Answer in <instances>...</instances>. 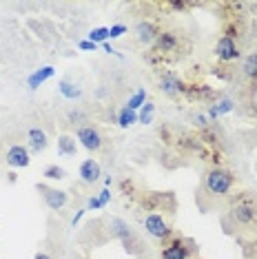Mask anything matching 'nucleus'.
Masks as SVG:
<instances>
[{"label":"nucleus","mask_w":257,"mask_h":259,"mask_svg":"<svg viewBox=\"0 0 257 259\" xmlns=\"http://www.w3.org/2000/svg\"><path fill=\"white\" fill-rule=\"evenodd\" d=\"M237 178L231 168L222 166V164H211L204 170L202 184L197 188V206L206 213L215 204H220L222 199L231 195V191L235 188Z\"/></svg>","instance_id":"nucleus-1"},{"label":"nucleus","mask_w":257,"mask_h":259,"mask_svg":"<svg viewBox=\"0 0 257 259\" xmlns=\"http://www.w3.org/2000/svg\"><path fill=\"white\" fill-rule=\"evenodd\" d=\"M224 222L226 226L239 231H246L250 226L257 228V197L250 193H239L237 197H233L226 208Z\"/></svg>","instance_id":"nucleus-2"},{"label":"nucleus","mask_w":257,"mask_h":259,"mask_svg":"<svg viewBox=\"0 0 257 259\" xmlns=\"http://www.w3.org/2000/svg\"><path fill=\"white\" fill-rule=\"evenodd\" d=\"M104 224H107L109 237L118 239L120 244H122V248H124L128 255L142 257L144 252H147V244H144V239L140 237V235L133 231V228L128 226L124 220H120V217H111V220H107Z\"/></svg>","instance_id":"nucleus-3"},{"label":"nucleus","mask_w":257,"mask_h":259,"mask_svg":"<svg viewBox=\"0 0 257 259\" xmlns=\"http://www.w3.org/2000/svg\"><path fill=\"white\" fill-rule=\"evenodd\" d=\"M186 38L175 29H162L160 36H157L153 49L149 51V60L157 62V60H168V58H180L186 54Z\"/></svg>","instance_id":"nucleus-4"},{"label":"nucleus","mask_w":257,"mask_h":259,"mask_svg":"<svg viewBox=\"0 0 257 259\" xmlns=\"http://www.w3.org/2000/svg\"><path fill=\"white\" fill-rule=\"evenodd\" d=\"M195 244L184 235L173 233L168 239L160 241V259H195Z\"/></svg>","instance_id":"nucleus-5"},{"label":"nucleus","mask_w":257,"mask_h":259,"mask_svg":"<svg viewBox=\"0 0 257 259\" xmlns=\"http://www.w3.org/2000/svg\"><path fill=\"white\" fill-rule=\"evenodd\" d=\"M144 228H147V233L151 235V237H155L157 241H164L175 233L171 222H168L162 213H149L147 217H144Z\"/></svg>","instance_id":"nucleus-6"},{"label":"nucleus","mask_w":257,"mask_h":259,"mask_svg":"<svg viewBox=\"0 0 257 259\" xmlns=\"http://www.w3.org/2000/svg\"><path fill=\"white\" fill-rule=\"evenodd\" d=\"M75 140L84 146L89 153H98L104 144V135L96 124H82L75 131Z\"/></svg>","instance_id":"nucleus-7"},{"label":"nucleus","mask_w":257,"mask_h":259,"mask_svg":"<svg viewBox=\"0 0 257 259\" xmlns=\"http://www.w3.org/2000/svg\"><path fill=\"white\" fill-rule=\"evenodd\" d=\"M38 193H40V197H42V202L47 204V208H51V210H60L67 206L69 202V195H67V191H60V188H51V186H47V184H38Z\"/></svg>","instance_id":"nucleus-8"},{"label":"nucleus","mask_w":257,"mask_h":259,"mask_svg":"<svg viewBox=\"0 0 257 259\" xmlns=\"http://www.w3.org/2000/svg\"><path fill=\"white\" fill-rule=\"evenodd\" d=\"M213 54H215V58H218L222 64H231V62H235L239 58V45L233 38L222 36L218 40V45H215Z\"/></svg>","instance_id":"nucleus-9"},{"label":"nucleus","mask_w":257,"mask_h":259,"mask_svg":"<svg viewBox=\"0 0 257 259\" xmlns=\"http://www.w3.org/2000/svg\"><path fill=\"white\" fill-rule=\"evenodd\" d=\"M160 31H162V27L157 25L155 20H151V18H144V20H140L136 25V38H138V42L144 45V47L155 45Z\"/></svg>","instance_id":"nucleus-10"},{"label":"nucleus","mask_w":257,"mask_h":259,"mask_svg":"<svg viewBox=\"0 0 257 259\" xmlns=\"http://www.w3.org/2000/svg\"><path fill=\"white\" fill-rule=\"evenodd\" d=\"M160 91L168 98H180L186 93V84L173 71H164L160 73Z\"/></svg>","instance_id":"nucleus-11"},{"label":"nucleus","mask_w":257,"mask_h":259,"mask_svg":"<svg viewBox=\"0 0 257 259\" xmlns=\"http://www.w3.org/2000/svg\"><path fill=\"white\" fill-rule=\"evenodd\" d=\"M31 162V155H29V149L22 144H14L9 146L7 153H5V164L11 168H25Z\"/></svg>","instance_id":"nucleus-12"},{"label":"nucleus","mask_w":257,"mask_h":259,"mask_svg":"<svg viewBox=\"0 0 257 259\" xmlns=\"http://www.w3.org/2000/svg\"><path fill=\"white\" fill-rule=\"evenodd\" d=\"M78 175H80V182H82V184L91 186V184H96V182L100 180L102 168H100V164L93 160V157H89V160H84L82 164H80Z\"/></svg>","instance_id":"nucleus-13"},{"label":"nucleus","mask_w":257,"mask_h":259,"mask_svg":"<svg viewBox=\"0 0 257 259\" xmlns=\"http://www.w3.org/2000/svg\"><path fill=\"white\" fill-rule=\"evenodd\" d=\"M27 144H29V151L31 153H42L47 146H49V140H47V133L42 128L33 126L27 131Z\"/></svg>","instance_id":"nucleus-14"},{"label":"nucleus","mask_w":257,"mask_h":259,"mask_svg":"<svg viewBox=\"0 0 257 259\" xmlns=\"http://www.w3.org/2000/svg\"><path fill=\"white\" fill-rule=\"evenodd\" d=\"M75 151H78V140H75L73 135L62 133L60 138H58V155L60 157H73Z\"/></svg>","instance_id":"nucleus-15"},{"label":"nucleus","mask_w":257,"mask_h":259,"mask_svg":"<svg viewBox=\"0 0 257 259\" xmlns=\"http://www.w3.org/2000/svg\"><path fill=\"white\" fill-rule=\"evenodd\" d=\"M54 73H56V69H54V67H42V69H38L36 73L29 75V80H27L29 89H38V87L42 84V82H47L49 78H54Z\"/></svg>","instance_id":"nucleus-16"},{"label":"nucleus","mask_w":257,"mask_h":259,"mask_svg":"<svg viewBox=\"0 0 257 259\" xmlns=\"http://www.w3.org/2000/svg\"><path fill=\"white\" fill-rule=\"evenodd\" d=\"M242 73L246 75L250 82H255V84H257V51H255V54H248L246 58H244Z\"/></svg>","instance_id":"nucleus-17"},{"label":"nucleus","mask_w":257,"mask_h":259,"mask_svg":"<svg viewBox=\"0 0 257 259\" xmlns=\"http://www.w3.org/2000/svg\"><path fill=\"white\" fill-rule=\"evenodd\" d=\"M229 111H233V102H231V100H220V102L211 104V109H208V117H211V120H218L220 115L229 113Z\"/></svg>","instance_id":"nucleus-18"},{"label":"nucleus","mask_w":257,"mask_h":259,"mask_svg":"<svg viewBox=\"0 0 257 259\" xmlns=\"http://www.w3.org/2000/svg\"><path fill=\"white\" fill-rule=\"evenodd\" d=\"M67 117H69V122H71V124H75V126H82L84 122H89V115H87V111L80 109V107H75V109L69 111Z\"/></svg>","instance_id":"nucleus-19"},{"label":"nucleus","mask_w":257,"mask_h":259,"mask_svg":"<svg viewBox=\"0 0 257 259\" xmlns=\"http://www.w3.org/2000/svg\"><path fill=\"white\" fill-rule=\"evenodd\" d=\"M133 122H138V115H136V111H131V109H122L120 113H118V124L122 128H126V126H131Z\"/></svg>","instance_id":"nucleus-20"},{"label":"nucleus","mask_w":257,"mask_h":259,"mask_svg":"<svg viewBox=\"0 0 257 259\" xmlns=\"http://www.w3.org/2000/svg\"><path fill=\"white\" fill-rule=\"evenodd\" d=\"M153 115H155V104L153 102H147L142 109H140L138 122H142V124H151V122H153Z\"/></svg>","instance_id":"nucleus-21"},{"label":"nucleus","mask_w":257,"mask_h":259,"mask_svg":"<svg viewBox=\"0 0 257 259\" xmlns=\"http://www.w3.org/2000/svg\"><path fill=\"white\" fill-rule=\"evenodd\" d=\"M144 104H147V91H144V89H140V91H136V96H133V98H128L126 109L136 111V109H142Z\"/></svg>","instance_id":"nucleus-22"},{"label":"nucleus","mask_w":257,"mask_h":259,"mask_svg":"<svg viewBox=\"0 0 257 259\" xmlns=\"http://www.w3.org/2000/svg\"><path fill=\"white\" fill-rule=\"evenodd\" d=\"M42 175L47 180H64V178H67V170H64L62 166H58V164H51V166L45 168Z\"/></svg>","instance_id":"nucleus-23"},{"label":"nucleus","mask_w":257,"mask_h":259,"mask_svg":"<svg viewBox=\"0 0 257 259\" xmlns=\"http://www.w3.org/2000/svg\"><path fill=\"white\" fill-rule=\"evenodd\" d=\"M89 40L91 42H96V45H104L109 40V27H98V29H93V31L89 33Z\"/></svg>","instance_id":"nucleus-24"},{"label":"nucleus","mask_w":257,"mask_h":259,"mask_svg":"<svg viewBox=\"0 0 257 259\" xmlns=\"http://www.w3.org/2000/svg\"><path fill=\"white\" fill-rule=\"evenodd\" d=\"M60 93L64 98H69V100H75V98H80V89L75 84H71L69 80H64L62 84H60Z\"/></svg>","instance_id":"nucleus-25"},{"label":"nucleus","mask_w":257,"mask_h":259,"mask_svg":"<svg viewBox=\"0 0 257 259\" xmlns=\"http://www.w3.org/2000/svg\"><path fill=\"white\" fill-rule=\"evenodd\" d=\"M211 73L218 75V78H222V80H233V67L231 64H220V67H215Z\"/></svg>","instance_id":"nucleus-26"},{"label":"nucleus","mask_w":257,"mask_h":259,"mask_svg":"<svg viewBox=\"0 0 257 259\" xmlns=\"http://www.w3.org/2000/svg\"><path fill=\"white\" fill-rule=\"evenodd\" d=\"M126 31H128V27H126V25H115V27H111V29H109V40L120 38L122 33H126Z\"/></svg>","instance_id":"nucleus-27"},{"label":"nucleus","mask_w":257,"mask_h":259,"mask_svg":"<svg viewBox=\"0 0 257 259\" xmlns=\"http://www.w3.org/2000/svg\"><path fill=\"white\" fill-rule=\"evenodd\" d=\"M120 191H122V195H133V180H122Z\"/></svg>","instance_id":"nucleus-28"},{"label":"nucleus","mask_w":257,"mask_h":259,"mask_svg":"<svg viewBox=\"0 0 257 259\" xmlns=\"http://www.w3.org/2000/svg\"><path fill=\"white\" fill-rule=\"evenodd\" d=\"M98 208H102V202H100V197H98V195L89 197V202H87V210H98Z\"/></svg>","instance_id":"nucleus-29"},{"label":"nucleus","mask_w":257,"mask_h":259,"mask_svg":"<svg viewBox=\"0 0 257 259\" xmlns=\"http://www.w3.org/2000/svg\"><path fill=\"white\" fill-rule=\"evenodd\" d=\"M98 197H100L102 206H107V204H109V199H111V191H109V188H102V191H100V195H98Z\"/></svg>","instance_id":"nucleus-30"},{"label":"nucleus","mask_w":257,"mask_h":259,"mask_svg":"<svg viewBox=\"0 0 257 259\" xmlns=\"http://www.w3.org/2000/svg\"><path fill=\"white\" fill-rule=\"evenodd\" d=\"M80 49H84V51H96L98 45L91 42V40H82V42H80Z\"/></svg>","instance_id":"nucleus-31"},{"label":"nucleus","mask_w":257,"mask_h":259,"mask_svg":"<svg viewBox=\"0 0 257 259\" xmlns=\"http://www.w3.org/2000/svg\"><path fill=\"white\" fill-rule=\"evenodd\" d=\"M82 215H84V210H78V213L73 215V220H71V226H75V224H78L80 220H82Z\"/></svg>","instance_id":"nucleus-32"},{"label":"nucleus","mask_w":257,"mask_h":259,"mask_svg":"<svg viewBox=\"0 0 257 259\" xmlns=\"http://www.w3.org/2000/svg\"><path fill=\"white\" fill-rule=\"evenodd\" d=\"M33 259H54V257H51V255H49V252L40 250V252H36V257H33Z\"/></svg>","instance_id":"nucleus-33"}]
</instances>
